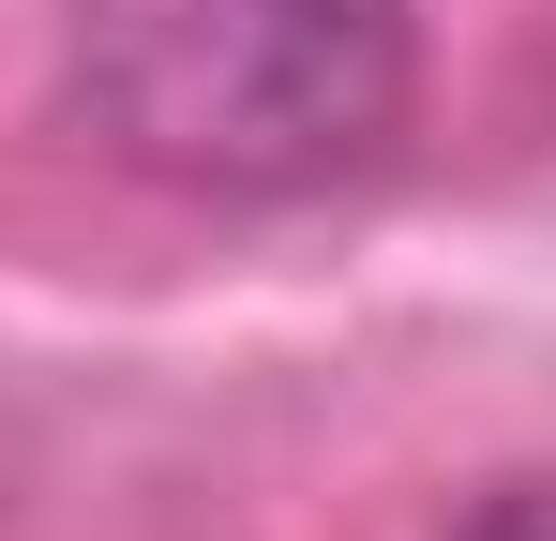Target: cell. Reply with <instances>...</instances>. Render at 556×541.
I'll return each mask as SVG.
<instances>
[{
    "instance_id": "1",
    "label": "cell",
    "mask_w": 556,
    "mask_h": 541,
    "mask_svg": "<svg viewBox=\"0 0 556 541\" xmlns=\"http://www.w3.org/2000/svg\"><path fill=\"white\" fill-rule=\"evenodd\" d=\"M406 0H76V121L181 196H331L406 136Z\"/></svg>"
},
{
    "instance_id": "2",
    "label": "cell",
    "mask_w": 556,
    "mask_h": 541,
    "mask_svg": "<svg viewBox=\"0 0 556 541\" xmlns=\"http://www.w3.org/2000/svg\"><path fill=\"white\" fill-rule=\"evenodd\" d=\"M452 541H556V481H511V496H481Z\"/></svg>"
}]
</instances>
